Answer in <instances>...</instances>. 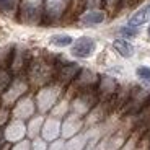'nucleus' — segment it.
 <instances>
[{
	"mask_svg": "<svg viewBox=\"0 0 150 150\" xmlns=\"http://www.w3.org/2000/svg\"><path fill=\"white\" fill-rule=\"evenodd\" d=\"M150 101V95L140 86H134L129 93L126 103L122 105V112L127 116H137Z\"/></svg>",
	"mask_w": 150,
	"mask_h": 150,
	"instance_id": "nucleus-1",
	"label": "nucleus"
},
{
	"mask_svg": "<svg viewBox=\"0 0 150 150\" xmlns=\"http://www.w3.org/2000/svg\"><path fill=\"white\" fill-rule=\"evenodd\" d=\"M95 49H96V42L91 38L82 36L72 44V56L80 57V59H86V57H90L95 52Z\"/></svg>",
	"mask_w": 150,
	"mask_h": 150,
	"instance_id": "nucleus-2",
	"label": "nucleus"
},
{
	"mask_svg": "<svg viewBox=\"0 0 150 150\" xmlns=\"http://www.w3.org/2000/svg\"><path fill=\"white\" fill-rule=\"evenodd\" d=\"M80 67L77 64H65L59 69L57 72V80L60 82V85H67V83L74 82L77 79V75L80 74Z\"/></svg>",
	"mask_w": 150,
	"mask_h": 150,
	"instance_id": "nucleus-3",
	"label": "nucleus"
},
{
	"mask_svg": "<svg viewBox=\"0 0 150 150\" xmlns=\"http://www.w3.org/2000/svg\"><path fill=\"white\" fill-rule=\"evenodd\" d=\"M150 21V4L145 5V7H142L140 10H137L134 13V15L129 18V25L131 26H142V25H145V23Z\"/></svg>",
	"mask_w": 150,
	"mask_h": 150,
	"instance_id": "nucleus-4",
	"label": "nucleus"
},
{
	"mask_svg": "<svg viewBox=\"0 0 150 150\" xmlns=\"http://www.w3.org/2000/svg\"><path fill=\"white\" fill-rule=\"evenodd\" d=\"M112 47L117 51V54H121L122 57H132L134 56V46L126 39H116L112 42Z\"/></svg>",
	"mask_w": 150,
	"mask_h": 150,
	"instance_id": "nucleus-5",
	"label": "nucleus"
},
{
	"mask_svg": "<svg viewBox=\"0 0 150 150\" xmlns=\"http://www.w3.org/2000/svg\"><path fill=\"white\" fill-rule=\"evenodd\" d=\"M105 20V13L101 10H91V11H86L85 15L82 16V23L85 25H98Z\"/></svg>",
	"mask_w": 150,
	"mask_h": 150,
	"instance_id": "nucleus-6",
	"label": "nucleus"
},
{
	"mask_svg": "<svg viewBox=\"0 0 150 150\" xmlns=\"http://www.w3.org/2000/svg\"><path fill=\"white\" fill-rule=\"evenodd\" d=\"M51 44L57 46V47H67V46L74 44V39L69 34H54V36H51Z\"/></svg>",
	"mask_w": 150,
	"mask_h": 150,
	"instance_id": "nucleus-7",
	"label": "nucleus"
},
{
	"mask_svg": "<svg viewBox=\"0 0 150 150\" xmlns=\"http://www.w3.org/2000/svg\"><path fill=\"white\" fill-rule=\"evenodd\" d=\"M13 82L11 80V75L8 74L7 70H2L0 69V95H4L7 91V88L10 86V83Z\"/></svg>",
	"mask_w": 150,
	"mask_h": 150,
	"instance_id": "nucleus-8",
	"label": "nucleus"
},
{
	"mask_svg": "<svg viewBox=\"0 0 150 150\" xmlns=\"http://www.w3.org/2000/svg\"><path fill=\"white\" fill-rule=\"evenodd\" d=\"M135 74H137V77H139V79L150 82V67H145V65H142V67H139L137 70H135Z\"/></svg>",
	"mask_w": 150,
	"mask_h": 150,
	"instance_id": "nucleus-9",
	"label": "nucleus"
},
{
	"mask_svg": "<svg viewBox=\"0 0 150 150\" xmlns=\"http://www.w3.org/2000/svg\"><path fill=\"white\" fill-rule=\"evenodd\" d=\"M119 33H121V36H124V38H134L135 34H137V30H135V26H124V28H121L119 30Z\"/></svg>",
	"mask_w": 150,
	"mask_h": 150,
	"instance_id": "nucleus-10",
	"label": "nucleus"
},
{
	"mask_svg": "<svg viewBox=\"0 0 150 150\" xmlns=\"http://www.w3.org/2000/svg\"><path fill=\"white\" fill-rule=\"evenodd\" d=\"M30 142L28 140H20L15 147H11V150H30Z\"/></svg>",
	"mask_w": 150,
	"mask_h": 150,
	"instance_id": "nucleus-11",
	"label": "nucleus"
},
{
	"mask_svg": "<svg viewBox=\"0 0 150 150\" xmlns=\"http://www.w3.org/2000/svg\"><path fill=\"white\" fill-rule=\"evenodd\" d=\"M7 147V137H5V132L0 131V150Z\"/></svg>",
	"mask_w": 150,
	"mask_h": 150,
	"instance_id": "nucleus-12",
	"label": "nucleus"
},
{
	"mask_svg": "<svg viewBox=\"0 0 150 150\" xmlns=\"http://www.w3.org/2000/svg\"><path fill=\"white\" fill-rule=\"evenodd\" d=\"M142 142H144V144H147V145L150 147V127L147 129V131H145V134H144V139H142Z\"/></svg>",
	"mask_w": 150,
	"mask_h": 150,
	"instance_id": "nucleus-13",
	"label": "nucleus"
},
{
	"mask_svg": "<svg viewBox=\"0 0 150 150\" xmlns=\"http://www.w3.org/2000/svg\"><path fill=\"white\" fill-rule=\"evenodd\" d=\"M149 34H150V26H149Z\"/></svg>",
	"mask_w": 150,
	"mask_h": 150,
	"instance_id": "nucleus-14",
	"label": "nucleus"
}]
</instances>
